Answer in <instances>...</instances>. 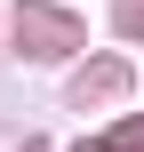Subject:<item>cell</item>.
Instances as JSON below:
<instances>
[{"mask_svg": "<svg viewBox=\"0 0 144 152\" xmlns=\"http://www.w3.org/2000/svg\"><path fill=\"white\" fill-rule=\"evenodd\" d=\"M96 152H144V120H128V128H120L112 144H96Z\"/></svg>", "mask_w": 144, "mask_h": 152, "instance_id": "6da1fadb", "label": "cell"}]
</instances>
